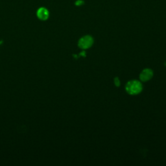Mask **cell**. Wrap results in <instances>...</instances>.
Returning a JSON list of instances; mask_svg holds the SVG:
<instances>
[{"mask_svg": "<svg viewBox=\"0 0 166 166\" xmlns=\"http://www.w3.org/2000/svg\"><path fill=\"white\" fill-rule=\"evenodd\" d=\"M143 89L142 84L140 81L136 80L130 81L127 83L125 90L130 95H137L142 92Z\"/></svg>", "mask_w": 166, "mask_h": 166, "instance_id": "1", "label": "cell"}, {"mask_svg": "<svg viewBox=\"0 0 166 166\" xmlns=\"http://www.w3.org/2000/svg\"><path fill=\"white\" fill-rule=\"evenodd\" d=\"M93 43V39L91 36L86 35L81 38L78 42V46L82 49H89Z\"/></svg>", "mask_w": 166, "mask_h": 166, "instance_id": "2", "label": "cell"}, {"mask_svg": "<svg viewBox=\"0 0 166 166\" xmlns=\"http://www.w3.org/2000/svg\"><path fill=\"white\" fill-rule=\"evenodd\" d=\"M153 76V71L151 69L146 68L141 72L140 74V79L143 82H146L152 79Z\"/></svg>", "mask_w": 166, "mask_h": 166, "instance_id": "3", "label": "cell"}, {"mask_svg": "<svg viewBox=\"0 0 166 166\" xmlns=\"http://www.w3.org/2000/svg\"><path fill=\"white\" fill-rule=\"evenodd\" d=\"M37 16L41 20H46L49 18V12L45 8H40L37 11Z\"/></svg>", "mask_w": 166, "mask_h": 166, "instance_id": "4", "label": "cell"}, {"mask_svg": "<svg viewBox=\"0 0 166 166\" xmlns=\"http://www.w3.org/2000/svg\"><path fill=\"white\" fill-rule=\"evenodd\" d=\"M114 84H115V85L117 87L120 86V79H118V77H115V79H114Z\"/></svg>", "mask_w": 166, "mask_h": 166, "instance_id": "5", "label": "cell"}, {"mask_svg": "<svg viewBox=\"0 0 166 166\" xmlns=\"http://www.w3.org/2000/svg\"><path fill=\"white\" fill-rule=\"evenodd\" d=\"M84 4V2L82 1V0H78L76 2V5H78V6H80V5H82Z\"/></svg>", "mask_w": 166, "mask_h": 166, "instance_id": "6", "label": "cell"}]
</instances>
